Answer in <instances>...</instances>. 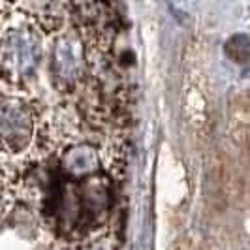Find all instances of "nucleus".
I'll list each match as a JSON object with an SVG mask.
<instances>
[{"instance_id":"nucleus-1","label":"nucleus","mask_w":250,"mask_h":250,"mask_svg":"<svg viewBox=\"0 0 250 250\" xmlns=\"http://www.w3.org/2000/svg\"><path fill=\"white\" fill-rule=\"evenodd\" d=\"M0 136L10 139L13 145L28 136V121L17 107L0 109Z\"/></svg>"},{"instance_id":"nucleus-2","label":"nucleus","mask_w":250,"mask_h":250,"mask_svg":"<svg viewBox=\"0 0 250 250\" xmlns=\"http://www.w3.org/2000/svg\"><path fill=\"white\" fill-rule=\"evenodd\" d=\"M8 59L17 70H32V66L38 62V45L32 42L30 36L19 34L10 43Z\"/></svg>"}]
</instances>
